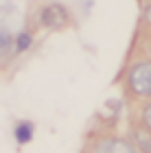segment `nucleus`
I'll use <instances>...</instances> for the list:
<instances>
[{"label":"nucleus","instance_id":"3","mask_svg":"<svg viewBox=\"0 0 151 153\" xmlns=\"http://www.w3.org/2000/svg\"><path fill=\"white\" fill-rule=\"evenodd\" d=\"M88 153H138L134 149V144L125 140V138H116V136H105L99 138L90 144Z\"/></svg>","mask_w":151,"mask_h":153},{"label":"nucleus","instance_id":"9","mask_svg":"<svg viewBox=\"0 0 151 153\" xmlns=\"http://www.w3.org/2000/svg\"><path fill=\"white\" fill-rule=\"evenodd\" d=\"M147 51H149V55H151V44H149V46H147Z\"/></svg>","mask_w":151,"mask_h":153},{"label":"nucleus","instance_id":"4","mask_svg":"<svg viewBox=\"0 0 151 153\" xmlns=\"http://www.w3.org/2000/svg\"><path fill=\"white\" fill-rule=\"evenodd\" d=\"M129 142L134 144V149L138 153H151V131L145 125H134L129 129Z\"/></svg>","mask_w":151,"mask_h":153},{"label":"nucleus","instance_id":"6","mask_svg":"<svg viewBox=\"0 0 151 153\" xmlns=\"http://www.w3.org/2000/svg\"><path fill=\"white\" fill-rule=\"evenodd\" d=\"M31 44H33V35H31L29 31H22V33L16 37V53H24Z\"/></svg>","mask_w":151,"mask_h":153},{"label":"nucleus","instance_id":"8","mask_svg":"<svg viewBox=\"0 0 151 153\" xmlns=\"http://www.w3.org/2000/svg\"><path fill=\"white\" fill-rule=\"evenodd\" d=\"M9 46H11V35L7 31H2V55H9Z\"/></svg>","mask_w":151,"mask_h":153},{"label":"nucleus","instance_id":"5","mask_svg":"<svg viewBox=\"0 0 151 153\" xmlns=\"http://www.w3.org/2000/svg\"><path fill=\"white\" fill-rule=\"evenodd\" d=\"M13 136H16L18 144H26V142H31V138H33V123H29V120L18 123V125H16V129H13Z\"/></svg>","mask_w":151,"mask_h":153},{"label":"nucleus","instance_id":"7","mask_svg":"<svg viewBox=\"0 0 151 153\" xmlns=\"http://www.w3.org/2000/svg\"><path fill=\"white\" fill-rule=\"evenodd\" d=\"M140 123L151 131V103H147V105L142 107V112H140Z\"/></svg>","mask_w":151,"mask_h":153},{"label":"nucleus","instance_id":"1","mask_svg":"<svg viewBox=\"0 0 151 153\" xmlns=\"http://www.w3.org/2000/svg\"><path fill=\"white\" fill-rule=\"evenodd\" d=\"M125 88L134 99H151V59H142L129 66Z\"/></svg>","mask_w":151,"mask_h":153},{"label":"nucleus","instance_id":"2","mask_svg":"<svg viewBox=\"0 0 151 153\" xmlns=\"http://www.w3.org/2000/svg\"><path fill=\"white\" fill-rule=\"evenodd\" d=\"M68 22H70V11L59 2H51L39 11V24L48 31H59L68 26Z\"/></svg>","mask_w":151,"mask_h":153}]
</instances>
